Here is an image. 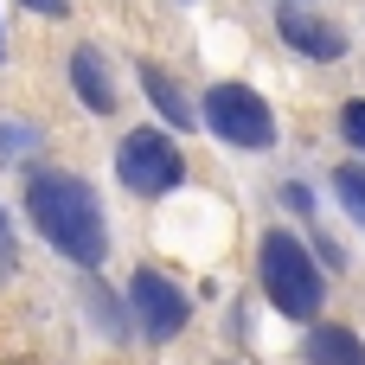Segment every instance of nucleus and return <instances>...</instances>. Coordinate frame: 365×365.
Here are the masks:
<instances>
[{
	"label": "nucleus",
	"mask_w": 365,
	"mask_h": 365,
	"mask_svg": "<svg viewBox=\"0 0 365 365\" xmlns=\"http://www.w3.org/2000/svg\"><path fill=\"white\" fill-rule=\"evenodd\" d=\"M26 212H32V225L45 231V244H58V257H71V263H83V269H96L103 257H109V225H103V212H96V192L77 180V173H32L26 180Z\"/></svg>",
	"instance_id": "nucleus-1"
},
{
	"label": "nucleus",
	"mask_w": 365,
	"mask_h": 365,
	"mask_svg": "<svg viewBox=\"0 0 365 365\" xmlns=\"http://www.w3.org/2000/svg\"><path fill=\"white\" fill-rule=\"evenodd\" d=\"M263 295H269L276 314H289V321H314V314H321V295H327L321 263H314L289 231H269V237H263Z\"/></svg>",
	"instance_id": "nucleus-2"
},
{
	"label": "nucleus",
	"mask_w": 365,
	"mask_h": 365,
	"mask_svg": "<svg viewBox=\"0 0 365 365\" xmlns=\"http://www.w3.org/2000/svg\"><path fill=\"white\" fill-rule=\"evenodd\" d=\"M205 122H212V135L231 141V148H250V154L276 148V115H269V103H263L257 90H244V83H212V90H205Z\"/></svg>",
	"instance_id": "nucleus-3"
},
{
	"label": "nucleus",
	"mask_w": 365,
	"mask_h": 365,
	"mask_svg": "<svg viewBox=\"0 0 365 365\" xmlns=\"http://www.w3.org/2000/svg\"><path fill=\"white\" fill-rule=\"evenodd\" d=\"M115 173H122L128 192H173V186L186 180V160H180V148H173L160 128H135V135L115 148Z\"/></svg>",
	"instance_id": "nucleus-4"
},
{
	"label": "nucleus",
	"mask_w": 365,
	"mask_h": 365,
	"mask_svg": "<svg viewBox=\"0 0 365 365\" xmlns=\"http://www.w3.org/2000/svg\"><path fill=\"white\" fill-rule=\"evenodd\" d=\"M128 308H135V321H141V334L148 340H173L180 327H186V314H192V302L160 276V269H135V282H128Z\"/></svg>",
	"instance_id": "nucleus-5"
},
{
	"label": "nucleus",
	"mask_w": 365,
	"mask_h": 365,
	"mask_svg": "<svg viewBox=\"0 0 365 365\" xmlns=\"http://www.w3.org/2000/svg\"><path fill=\"white\" fill-rule=\"evenodd\" d=\"M276 26H282V38H289L302 58H321V64H334V58L346 51V32H340L334 19H321V13H308V6H295V0L276 13Z\"/></svg>",
	"instance_id": "nucleus-6"
},
{
	"label": "nucleus",
	"mask_w": 365,
	"mask_h": 365,
	"mask_svg": "<svg viewBox=\"0 0 365 365\" xmlns=\"http://www.w3.org/2000/svg\"><path fill=\"white\" fill-rule=\"evenodd\" d=\"M71 83H77V103H83L90 115H109V109H115V83H109V64H103L96 51H77V58H71Z\"/></svg>",
	"instance_id": "nucleus-7"
},
{
	"label": "nucleus",
	"mask_w": 365,
	"mask_h": 365,
	"mask_svg": "<svg viewBox=\"0 0 365 365\" xmlns=\"http://www.w3.org/2000/svg\"><path fill=\"white\" fill-rule=\"evenodd\" d=\"M141 90L154 96V109H160V115H167L173 128H192V122H199V109H192V103L180 96V83H173V77H167L160 64H141Z\"/></svg>",
	"instance_id": "nucleus-8"
},
{
	"label": "nucleus",
	"mask_w": 365,
	"mask_h": 365,
	"mask_svg": "<svg viewBox=\"0 0 365 365\" xmlns=\"http://www.w3.org/2000/svg\"><path fill=\"white\" fill-rule=\"evenodd\" d=\"M308 359L314 365H365V346H359V334H346V327H314Z\"/></svg>",
	"instance_id": "nucleus-9"
},
{
	"label": "nucleus",
	"mask_w": 365,
	"mask_h": 365,
	"mask_svg": "<svg viewBox=\"0 0 365 365\" xmlns=\"http://www.w3.org/2000/svg\"><path fill=\"white\" fill-rule=\"evenodd\" d=\"M334 192H340V205L365 225V167H353V160H346V167L334 173Z\"/></svg>",
	"instance_id": "nucleus-10"
},
{
	"label": "nucleus",
	"mask_w": 365,
	"mask_h": 365,
	"mask_svg": "<svg viewBox=\"0 0 365 365\" xmlns=\"http://www.w3.org/2000/svg\"><path fill=\"white\" fill-rule=\"evenodd\" d=\"M32 141H38V135H32L26 122H0V160H19Z\"/></svg>",
	"instance_id": "nucleus-11"
},
{
	"label": "nucleus",
	"mask_w": 365,
	"mask_h": 365,
	"mask_svg": "<svg viewBox=\"0 0 365 365\" xmlns=\"http://www.w3.org/2000/svg\"><path fill=\"white\" fill-rule=\"evenodd\" d=\"M340 135L365 154V103H346V109H340Z\"/></svg>",
	"instance_id": "nucleus-12"
},
{
	"label": "nucleus",
	"mask_w": 365,
	"mask_h": 365,
	"mask_svg": "<svg viewBox=\"0 0 365 365\" xmlns=\"http://www.w3.org/2000/svg\"><path fill=\"white\" fill-rule=\"evenodd\" d=\"M282 205H295V212H314V192H308L302 180H289V186H282Z\"/></svg>",
	"instance_id": "nucleus-13"
},
{
	"label": "nucleus",
	"mask_w": 365,
	"mask_h": 365,
	"mask_svg": "<svg viewBox=\"0 0 365 365\" xmlns=\"http://www.w3.org/2000/svg\"><path fill=\"white\" fill-rule=\"evenodd\" d=\"M0 276H13V231H6V218H0Z\"/></svg>",
	"instance_id": "nucleus-14"
},
{
	"label": "nucleus",
	"mask_w": 365,
	"mask_h": 365,
	"mask_svg": "<svg viewBox=\"0 0 365 365\" xmlns=\"http://www.w3.org/2000/svg\"><path fill=\"white\" fill-rule=\"evenodd\" d=\"M26 6H32V13H45V19H64V13H71V0H26Z\"/></svg>",
	"instance_id": "nucleus-15"
}]
</instances>
